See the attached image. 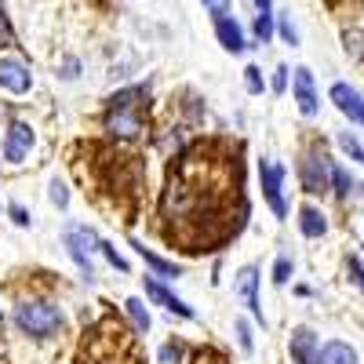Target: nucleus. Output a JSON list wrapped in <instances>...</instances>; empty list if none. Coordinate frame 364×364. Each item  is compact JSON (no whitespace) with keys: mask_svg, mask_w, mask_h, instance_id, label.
<instances>
[{"mask_svg":"<svg viewBox=\"0 0 364 364\" xmlns=\"http://www.w3.org/2000/svg\"><path fill=\"white\" fill-rule=\"evenodd\" d=\"M0 91H8V95H29L33 91V73H29L26 58L0 55Z\"/></svg>","mask_w":364,"mask_h":364,"instance_id":"nucleus-6","label":"nucleus"},{"mask_svg":"<svg viewBox=\"0 0 364 364\" xmlns=\"http://www.w3.org/2000/svg\"><path fill=\"white\" fill-rule=\"evenodd\" d=\"M58 77H63V80H77L80 77V58H63V66H58Z\"/></svg>","mask_w":364,"mask_h":364,"instance_id":"nucleus-33","label":"nucleus"},{"mask_svg":"<svg viewBox=\"0 0 364 364\" xmlns=\"http://www.w3.org/2000/svg\"><path fill=\"white\" fill-rule=\"evenodd\" d=\"M291 99H295L302 117H317L321 113V95H317V84H314L310 66H295L291 70Z\"/></svg>","mask_w":364,"mask_h":364,"instance_id":"nucleus-7","label":"nucleus"},{"mask_svg":"<svg viewBox=\"0 0 364 364\" xmlns=\"http://www.w3.org/2000/svg\"><path fill=\"white\" fill-rule=\"evenodd\" d=\"M11 44H15V29H11V22H8L4 8H0V51L11 48Z\"/></svg>","mask_w":364,"mask_h":364,"instance_id":"nucleus-32","label":"nucleus"},{"mask_svg":"<svg viewBox=\"0 0 364 364\" xmlns=\"http://www.w3.org/2000/svg\"><path fill=\"white\" fill-rule=\"evenodd\" d=\"M252 33H255V44H269L273 33H277V15H273V11H259L255 22H252Z\"/></svg>","mask_w":364,"mask_h":364,"instance_id":"nucleus-18","label":"nucleus"},{"mask_svg":"<svg viewBox=\"0 0 364 364\" xmlns=\"http://www.w3.org/2000/svg\"><path fill=\"white\" fill-rule=\"evenodd\" d=\"M321 364H357V350L343 339H331L321 346Z\"/></svg>","mask_w":364,"mask_h":364,"instance_id":"nucleus-17","label":"nucleus"},{"mask_svg":"<svg viewBox=\"0 0 364 364\" xmlns=\"http://www.w3.org/2000/svg\"><path fill=\"white\" fill-rule=\"evenodd\" d=\"M245 87H248V95H262V91H266V77H262L259 66H248L245 70Z\"/></svg>","mask_w":364,"mask_h":364,"instance_id":"nucleus-28","label":"nucleus"},{"mask_svg":"<svg viewBox=\"0 0 364 364\" xmlns=\"http://www.w3.org/2000/svg\"><path fill=\"white\" fill-rule=\"evenodd\" d=\"M343 48H346L350 58L364 63V29H346V33H343Z\"/></svg>","mask_w":364,"mask_h":364,"instance_id":"nucleus-21","label":"nucleus"},{"mask_svg":"<svg viewBox=\"0 0 364 364\" xmlns=\"http://www.w3.org/2000/svg\"><path fill=\"white\" fill-rule=\"evenodd\" d=\"M37 146V132L29 120H11L8 132H4V146H0V154H4L8 164H26L29 154H33Z\"/></svg>","mask_w":364,"mask_h":364,"instance_id":"nucleus-5","label":"nucleus"},{"mask_svg":"<svg viewBox=\"0 0 364 364\" xmlns=\"http://www.w3.org/2000/svg\"><path fill=\"white\" fill-rule=\"evenodd\" d=\"M149 102V87L146 84H132V87H120L106 99V109H146Z\"/></svg>","mask_w":364,"mask_h":364,"instance_id":"nucleus-15","label":"nucleus"},{"mask_svg":"<svg viewBox=\"0 0 364 364\" xmlns=\"http://www.w3.org/2000/svg\"><path fill=\"white\" fill-rule=\"evenodd\" d=\"M299 233L310 237V240L324 237L328 233V215H324L321 208H314V204H302L299 208Z\"/></svg>","mask_w":364,"mask_h":364,"instance_id":"nucleus-16","label":"nucleus"},{"mask_svg":"<svg viewBox=\"0 0 364 364\" xmlns=\"http://www.w3.org/2000/svg\"><path fill=\"white\" fill-rule=\"evenodd\" d=\"M200 4L208 8V15H215V18L230 15V0H200Z\"/></svg>","mask_w":364,"mask_h":364,"instance_id":"nucleus-35","label":"nucleus"},{"mask_svg":"<svg viewBox=\"0 0 364 364\" xmlns=\"http://www.w3.org/2000/svg\"><path fill=\"white\" fill-rule=\"evenodd\" d=\"M132 248L139 252V259L154 269V277L157 281H175V277H182V266L178 262H171V259H164V255H157V252H149L146 245H139V240H132Z\"/></svg>","mask_w":364,"mask_h":364,"instance_id":"nucleus-14","label":"nucleus"},{"mask_svg":"<svg viewBox=\"0 0 364 364\" xmlns=\"http://www.w3.org/2000/svg\"><path fill=\"white\" fill-rule=\"evenodd\" d=\"M259 186H262V197H266L269 211H273L277 219H284V215H288V200H284V168H281L277 161H269V157L259 161Z\"/></svg>","mask_w":364,"mask_h":364,"instance_id":"nucleus-3","label":"nucleus"},{"mask_svg":"<svg viewBox=\"0 0 364 364\" xmlns=\"http://www.w3.org/2000/svg\"><path fill=\"white\" fill-rule=\"evenodd\" d=\"M161 364H182V357H186V346H182L178 339H171V343H164L161 346Z\"/></svg>","mask_w":364,"mask_h":364,"instance_id":"nucleus-26","label":"nucleus"},{"mask_svg":"<svg viewBox=\"0 0 364 364\" xmlns=\"http://www.w3.org/2000/svg\"><path fill=\"white\" fill-rule=\"evenodd\" d=\"M291 273H295L291 255H277V262H273V284H288V281H291Z\"/></svg>","mask_w":364,"mask_h":364,"instance_id":"nucleus-25","label":"nucleus"},{"mask_svg":"<svg viewBox=\"0 0 364 364\" xmlns=\"http://www.w3.org/2000/svg\"><path fill=\"white\" fill-rule=\"evenodd\" d=\"M233 331H237V346L245 350V353H252V350H255V339H252V324H248L245 317H237V321H233Z\"/></svg>","mask_w":364,"mask_h":364,"instance_id":"nucleus-24","label":"nucleus"},{"mask_svg":"<svg viewBox=\"0 0 364 364\" xmlns=\"http://www.w3.org/2000/svg\"><path fill=\"white\" fill-rule=\"evenodd\" d=\"M233 291H237V299L248 306V314H252L259 324H266L262 306H259V266H240L237 277H233Z\"/></svg>","mask_w":364,"mask_h":364,"instance_id":"nucleus-10","label":"nucleus"},{"mask_svg":"<svg viewBox=\"0 0 364 364\" xmlns=\"http://www.w3.org/2000/svg\"><path fill=\"white\" fill-rule=\"evenodd\" d=\"M215 37H219V44H223V51H230V55H240L248 48V37H245V26H240L233 15H223V18H215Z\"/></svg>","mask_w":364,"mask_h":364,"instance_id":"nucleus-13","label":"nucleus"},{"mask_svg":"<svg viewBox=\"0 0 364 364\" xmlns=\"http://www.w3.org/2000/svg\"><path fill=\"white\" fill-rule=\"evenodd\" d=\"M288 66H277V70H273V80H269V87L273 91H277V95H284V91H288Z\"/></svg>","mask_w":364,"mask_h":364,"instance_id":"nucleus-34","label":"nucleus"},{"mask_svg":"<svg viewBox=\"0 0 364 364\" xmlns=\"http://www.w3.org/2000/svg\"><path fill=\"white\" fill-rule=\"evenodd\" d=\"M288 353H291V364H321V339L314 336V328L299 324L288 339Z\"/></svg>","mask_w":364,"mask_h":364,"instance_id":"nucleus-11","label":"nucleus"},{"mask_svg":"<svg viewBox=\"0 0 364 364\" xmlns=\"http://www.w3.org/2000/svg\"><path fill=\"white\" fill-rule=\"evenodd\" d=\"M8 215H11V223H15V226H22V230L33 226V215H29V211H26L22 204H8Z\"/></svg>","mask_w":364,"mask_h":364,"instance_id":"nucleus-31","label":"nucleus"},{"mask_svg":"<svg viewBox=\"0 0 364 364\" xmlns=\"http://www.w3.org/2000/svg\"><path fill=\"white\" fill-rule=\"evenodd\" d=\"M124 310H128L135 331H149V310H146V302H142V299H128V302H124Z\"/></svg>","mask_w":364,"mask_h":364,"instance_id":"nucleus-20","label":"nucleus"},{"mask_svg":"<svg viewBox=\"0 0 364 364\" xmlns=\"http://www.w3.org/2000/svg\"><path fill=\"white\" fill-rule=\"evenodd\" d=\"M146 299H154L157 306H164L168 314H175V317H182V321H193V306H186L171 288H164V281H157V277H146Z\"/></svg>","mask_w":364,"mask_h":364,"instance_id":"nucleus-12","label":"nucleus"},{"mask_svg":"<svg viewBox=\"0 0 364 364\" xmlns=\"http://www.w3.org/2000/svg\"><path fill=\"white\" fill-rule=\"evenodd\" d=\"M339 146H343V154H346L350 161L364 164V146L357 142V135H350V132H339Z\"/></svg>","mask_w":364,"mask_h":364,"instance_id":"nucleus-23","label":"nucleus"},{"mask_svg":"<svg viewBox=\"0 0 364 364\" xmlns=\"http://www.w3.org/2000/svg\"><path fill=\"white\" fill-rule=\"evenodd\" d=\"M66 252L77 262V269L84 273V281L95 277V262H91V252H99V237L87 226H66Z\"/></svg>","mask_w":364,"mask_h":364,"instance_id":"nucleus-4","label":"nucleus"},{"mask_svg":"<svg viewBox=\"0 0 364 364\" xmlns=\"http://www.w3.org/2000/svg\"><path fill=\"white\" fill-rule=\"evenodd\" d=\"M328 99L336 102V109L350 120V124L364 128V99H360V91H357V87H350L346 80H336V84L328 87Z\"/></svg>","mask_w":364,"mask_h":364,"instance_id":"nucleus-9","label":"nucleus"},{"mask_svg":"<svg viewBox=\"0 0 364 364\" xmlns=\"http://www.w3.org/2000/svg\"><path fill=\"white\" fill-rule=\"evenodd\" d=\"M255 8L259 11H273V0H255Z\"/></svg>","mask_w":364,"mask_h":364,"instance_id":"nucleus-36","label":"nucleus"},{"mask_svg":"<svg viewBox=\"0 0 364 364\" xmlns=\"http://www.w3.org/2000/svg\"><path fill=\"white\" fill-rule=\"evenodd\" d=\"M48 200H51L55 208H63V211L70 208V190H66L63 178H51V182H48Z\"/></svg>","mask_w":364,"mask_h":364,"instance_id":"nucleus-22","label":"nucleus"},{"mask_svg":"<svg viewBox=\"0 0 364 364\" xmlns=\"http://www.w3.org/2000/svg\"><path fill=\"white\" fill-rule=\"evenodd\" d=\"M346 277H350V281H353V288L364 295V262H360L357 255H350V259H346Z\"/></svg>","mask_w":364,"mask_h":364,"instance_id":"nucleus-30","label":"nucleus"},{"mask_svg":"<svg viewBox=\"0 0 364 364\" xmlns=\"http://www.w3.org/2000/svg\"><path fill=\"white\" fill-rule=\"evenodd\" d=\"M99 255H102V259H106V262H109L113 269H120V273H128V259L120 255V252H117L113 245H106V240H99Z\"/></svg>","mask_w":364,"mask_h":364,"instance_id":"nucleus-27","label":"nucleus"},{"mask_svg":"<svg viewBox=\"0 0 364 364\" xmlns=\"http://www.w3.org/2000/svg\"><path fill=\"white\" fill-rule=\"evenodd\" d=\"M277 37L284 41V44H299V29H295V22L288 18V15H277Z\"/></svg>","mask_w":364,"mask_h":364,"instance_id":"nucleus-29","label":"nucleus"},{"mask_svg":"<svg viewBox=\"0 0 364 364\" xmlns=\"http://www.w3.org/2000/svg\"><path fill=\"white\" fill-rule=\"evenodd\" d=\"M357 190V182H353V175L343 168V164H336V161H331V193H336V197H350Z\"/></svg>","mask_w":364,"mask_h":364,"instance_id":"nucleus-19","label":"nucleus"},{"mask_svg":"<svg viewBox=\"0 0 364 364\" xmlns=\"http://www.w3.org/2000/svg\"><path fill=\"white\" fill-rule=\"evenodd\" d=\"M102 128L113 139H139L146 132V113L142 109H106Z\"/></svg>","mask_w":364,"mask_h":364,"instance_id":"nucleus-8","label":"nucleus"},{"mask_svg":"<svg viewBox=\"0 0 364 364\" xmlns=\"http://www.w3.org/2000/svg\"><path fill=\"white\" fill-rule=\"evenodd\" d=\"M63 324H66V317H63V310H58L51 299H26V302L15 306V328L22 331L26 339H37V343L58 339Z\"/></svg>","mask_w":364,"mask_h":364,"instance_id":"nucleus-1","label":"nucleus"},{"mask_svg":"<svg viewBox=\"0 0 364 364\" xmlns=\"http://www.w3.org/2000/svg\"><path fill=\"white\" fill-rule=\"evenodd\" d=\"M299 182L310 197H324L331 190V157L324 149H306L299 161Z\"/></svg>","mask_w":364,"mask_h":364,"instance_id":"nucleus-2","label":"nucleus"}]
</instances>
